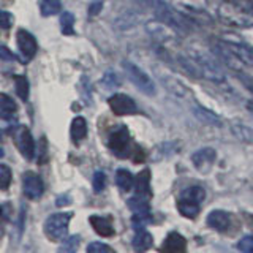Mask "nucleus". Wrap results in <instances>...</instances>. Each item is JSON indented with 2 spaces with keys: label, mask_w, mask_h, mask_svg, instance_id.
Segmentation results:
<instances>
[{
  "label": "nucleus",
  "mask_w": 253,
  "mask_h": 253,
  "mask_svg": "<svg viewBox=\"0 0 253 253\" xmlns=\"http://www.w3.org/2000/svg\"><path fill=\"white\" fill-rule=\"evenodd\" d=\"M14 22V18L10 11H5V10H0V29H10Z\"/></svg>",
  "instance_id": "473e14b6"
},
{
  "label": "nucleus",
  "mask_w": 253,
  "mask_h": 253,
  "mask_svg": "<svg viewBox=\"0 0 253 253\" xmlns=\"http://www.w3.org/2000/svg\"><path fill=\"white\" fill-rule=\"evenodd\" d=\"M70 134H71V139H73L75 142H79L87 136V122H85L84 117L78 116L73 119V122H71V128H70Z\"/></svg>",
  "instance_id": "a211bd4d"
},
{
  "label": "nucleus",
  "mask_w": 253,
  "mask_h": 253,
  "mask_svg": "<svg viewBox=\"0 0 253 253\" xmlns=\"http://www.w3.org/2000/svg\"><path fill=\"white\" fill-rule=\"evenodd\" d=\"M130 142H131V138H130L128 130H126L125 125H121L119 128H116L113 133L109 134L108 146H109V149L113 150V152L117 157L125 158V157H130L131 155Z\"/></svg>",
  "instance_id": "39448f33"
},
{
  "label": "nucleus",
  "mask_w": 253,
  "mask_h": 253,
  "mask_svg": "<svg viewBox=\"0 0 253 253\" xmlns=\"http://www.w3.org/2000/svg\"><path fill=\"white\" fill-rule=\"evenodd\" d=\"M134 190H136V195L142 196L149 200L152 196V190H150V171L149 169H142L136 177H134Z\"/></svg>",
  "instance_id": "4468645a"
},
{
  "label": "nucleus",
  "mask_w": 253,
  "mask_h": 253,
  "mask_svg": "<svg viewBox=\"0 0 253 253\" xmlns=\"http://www.w3.org/2000/svg\"><path fill=\"white\" fill-rule=\"evenodd\" d=\"M2 157H3V149L0 147V158H2Z\"/></svg>",
  "instance_id": "c9c22d12"
},
{
  "label": "nucleus",
  "mask_w": 253,
  "mask_h": 253,
  "mask_svg": "<svg viewBox=\"0 0 253 253\" xmlns=\"http://www.w3.org/2000/svg\"><path fill=\"white\" fill-rule=\"evenodd\" d=\"M147 32L152 35L157 42H160L163 44H169V43H176L177 42V35L176 32L172 30L171 26L165 22H147Z\"/></svg>",
  "instance_id": "9d476101"
},
{
  "label": "nucleus",
  "mask_w": 253,
  "mask_h": 253,
  "mask_svg": "<svg viewBox=\"0 0 253 253\" xmlns=\"http://www.w3.org/2000/svg\"><path fill=\"white\" fill-rule=\"evenodd\" d=\"M180 198H184V200H190V201H195V203H203V200L206 198V192L201 188V187H188L185 188L184 192H182Z\"/></svg>",
  "instance_id": "5701e85b"
},
{
  "label": "nucleus",
  "mask_w": 253,
  "mask_h": 253,
  "mask_svg": "<svg viewBox=\"0 0 253 253\" xmlns=\"http://www.w3.org/2000/svg\"><path fill=\"white\" fill-rule=\"evenodd\" d=\"M162 83L168 87V89L176 95V97H180V98H184L188 95V90H187V87L184 84H180L177 79H174V78H169L166 79V76H162Z\"/></svg>",
  "instance_id": "412c9836"
},
{
  "label": "nucleus",
  "mask_w": 253,
  "mask_h": 253,
  "mask_svg": "<svg viewBox=\"0 0 253 253\" xmlns=\"http://www.w3.org/2000/svg\"><path fill=\"white\" fill-rule=\"evenodd\" d=\"M0 59L5 62H14V60H18V55L13 54L6 46H0Z\"/></svg>",
  "instance_id": "72a5a7b5"
},
{
  "label": "nucleus",
  "mask_w": 253,
  "mask_h": 253,
  "mask_svg": "<svg viewBox=\"0 0 253 253\" xmlns=\"http://www.w3.org/2000/svg\"><path fill=\"white\" fill-rule=\"evenodd\" d=\"M16 42H18V49L24 60L29 62L35 57V54L38 52V43L29 30L19 29L18 34H16Z\"/></svg>",
  "instance_id": "0eeeda50"
},
{
  "label": "nucleus",
  "mask_w": 253,
  "mask_h": 253,
  "mask_svg": "<svg viewBox=\"0 0 253 253\" xmlns=\"http://www.w3.org/2000/svg\"><path fill=\"white\" fill-rule=\"evenodd\" d=\"M250 108H252V109H253V103H252V105H250Z\"/></svg>",
  "instance_id": "4c0bfd02"
},
{
  "label": "nucleus",
  "mask_w": 253,
  "mask_h": 253,
  "mask_svg": "<svg viewBox=\"0 0 253 253\" xmlns=\"http://www.w3.org/2000/svg\"><path fill=\"white\" fill-rule=\"evenodd\" d=\"M60 29L63 35H73L75 34V16L70 11H63L60 16Z\"/></svg>",
  "instance_id": "b1692460"
},
{
  "label": "nucleus",
  "mask_w": 253,
  "mask_h": 253,
  "mask_svg": "<svg viewBox=\"0 0 253 253\" xmlns=\"http://www.w3.org/2000/svg\"><path fill=\"white\" fill-rule=\"evenodd\" d=\"M13 138H14L16 146H18L22 157L27 158V160H32L35 155V141H34V136H32L30 130L24 125H18L13 131Z\"/></svg>",
  "instance_id": "423d86ee"
},
{
  "label": "nucleus",
  "mask_w": 253,
  "mask_h": 253,
  "mask_svg": "<svg viewBox=\"0 0 253 253\" xmlns=\"http://www.w3.org/2000/svg\"><path fill=\"white\" fill-rule=\"evenodd\" d=\"M73 217L71 212H59V213H52L46 218L43 229L44 234L49 241H62L65 237L67 231H68V225L70 220Z\"/></svg>",
  "instance_id": "f03ea898"
},
{
  "label": "nucleus",
  "mask_w": 253,
  "mask_h": 253,
  "mask_svg": "<svg viewBox=\"0 0 253 253\" xmlns=\"http://www.w3.org/2000/svg\"><path fill=\"white\" fill-rule=\"evenodd\" d=\"M124 70H125V73L128 75L130 81L136 85L142 93H146V95L155 93V84L146 71H142L139 67H136L131 62H124Z\"/></svg>",
  "instance_id": "20e7f679"
},
{
  "label": "nucleus",
  "mask_w": 253,
  "mask_h": 253,
  "mask_svg": "<svg viewBox=\"0 0 253 253\" xmlns=\"http://www.w3.org/2000/svg\"><path fill=\"white\" fill-rule=\"evenodd\" d=\"M147 3L150 5L155 16L162 22L168 24V26H171L174 29H180V30L188 29L184 16H182L180 13H177L176 10H172V8L168 3H165L163 0H147Z\"/></svg>",
  "instance_id": "7ed1b4c3"
},
{
  "label": "nucleus",
  "mask_w": 253,
  "mask_h": 253,
  "mask_svg": "<svg viewBox=\"0 0 253 253\" xmlns=\"http://www.w3.org/2000/svg\"><path fill=\"white\" fill-rule=\"evenodd\" d=\"M121 78H119L114 71H108V73L103 76V79H101V84L106 87V89H116V87H119L121 85Z\"/></svg>",
  "instance_id": "a878e982"
},
{
  "label": "nucleus",
  "mask_w": 253,
  "mask_h": 253,
  "mask_svg": "<svg viewBox=\"0 0 253 253\" xmlns=\"http://www.w3.org/2000/svg\"><path fill=\"white\" fill-rule=\"evenodd\" d=\"M92 185H93V190L95 193H101L103 190L106 187V176L103 171H97L93 174V179H92Z\"/></svg>",
  "instance_id": "c85d7f7f"
},
{
  "label": "nucleus",
  "mask_w": 253,
  "mask_h": 253,
  "mask_svg": "<svg viewBox=\"0 0 253 253\" xmlns=\"http://www.w3.org/2000/svg\"><path fill=\"white\" fill-rule=\"evenodd\" d=\"M0 213H2V209H0Z\"/></svg>",
  "instance_id": "58836bf2"
},
{
  "label": "nucleus",
  "mask_w": 253,
  "mask_h": 253,
  "mask_svg": "<svg viewBox=\"0 0 253 253\" xmlns=\"http://www.w3.org/2000/svg\"><path fill=\"white\" fill-rule=\"evenodd\" d=\"M14 84H16V92H18L19 98L26 101L29 98V81L26 76H16L14 78Z\"/></svg>",
  "instance_id": "393cba45"
},
{
  "label": "nucleus",
  "mask_w": 253,
  "mask_h": 253,
  "mask_svg": "<svg viewBox=\"0 0 253 253\" xmlns=\"http://www.w3.org/2000/svg\"><path fill=\"white\" fill-rule=\"evenodd\" d=\"M109 108L116 116H130L138 111V106L131 97L125 93H114L109 98Z\"/></svg>",
  "instance_id": "1a4fd4ad"
},
{
  "label": "nucleus",
  "mask_w": 253,
  "mask_h": 253,
  "mask_svg": "<svg viewBox=\"0 0 253 253\" xmlns=\"http://www.w3.org/2000/svg\"><path fill=\"white\" fill-rule=\"evenodd\" d=\"M0 139H2V131H0Z\"/></svg>",
  "instance_id": "e433bc0d"
},
{
  "label": "nucleus",
  "mask_w": 253,
  "mask_h": 253,
  "mask_svg": "<svg viewBox=\"0 0 253 253\" xmlns=\"http://www.w3.org/2000/svg\"><path fill=\"white\" fill-rule=\"evenodd\" d=\"M87 252L89 253H113L114 250L103 242H92V244L87 245Z\"/></svg>",
  "instance_id": "7c9ffc66"
},
{
  "label": "nucleus",
  "mask_w": 253,
  "mask_h": 253,
  "mask_svg": "<svg viewBox=\"0 0 253 253\" xmlns=\"http://www.w3.org/2000/svg\"><path fill=\"white\" fill-rule=\"evenodd\" d=\"M89 221H90V225L97 234H100L103 237L114 236V228H113V223H111V218L101 217V215H92L89 218Z\"/></svg>",
  "instance_id": "2eb2a0df"
},
{
  "label": "nucleus",
  "mask_w": 253,
  "mask_h": 253,
  "mask_svg": "<svg viewBox=\"0 0 253 253\" xmlns=\"http://www.w3.org/2000/svg\"><path fill=\"white\" fill-rule=\"evenodd\" d=\"M101 8H103V2H100V0H98V2H93L89 6V14L90 16H97L101 11Z\"/></svg>",
  "instance_id": "f704fd0d"
},
{
  "label": "nucleus",
  "mask_w": 253,
  "mask_h": 253,
  "mask_svg": "<svg viewBox=\"0 0 253 253\" xmlns=\"http://www.w3.org/2000/svg\"><path fill=\"white\" fill-rule=\"evenodd\" d=\"M152 245V236H150L144 228H134L133 237V249L136 252H146Z\"/></svg>",
  "instance_id": "f3484780"
},
{
  "label": "nucleus",
  "mask_w": 253,
  "mask_h": 253,
  "mask_svg": "<svg viewBox=\"0 0 253 253\" xmlns=\"http://www.w3.org/2000/svg\"><path fill=\"white\" fill-rule=\"evenodd\" d=\"M22 192L29 200H38L44 192L43 179L34 171H26L22 176Z\"/></svg>",
  "instance_id": "6e6552de"
},
{
  "label": "nucleus",
  "mask_w": 253,
  "mask_h": 253,
  "mask_svg": "<svg viewBox=\"0 0 253 253\" xmlns=\"http://www.w3.org/2000/svg\"><path fill=\"white\" fill-rule=\"evenodd\" d=\"M196 117H200L201 121L208 122V124H213V125H218L220 124V119L217 116H213L212 113H209V111H206L203 108H196Z\"/></svg>",
  "instance_id": "c756f323"
},
{
  "label": "nucleus",
  "mask_w": 253,
  "mask_h": 253,
  "mask_svg": "<svg viewBox=\"0 0 253 253\" xmlns=\"http://www.w3.org/2000/svg\"><path fill=\"white\" fill-rule=\"evenodd\" d=\"M188 59L193 65V71L196 78H208L211 81H217V83L225 81L223 70H221L220 63L212 54L201 51V49H192Z\"/></svg>",
  "instance_id": "f257e3e1"
},
{
  "label": "nucleus",
  "mask_w": 253,
  "mask_h": 253,
  "mask_svg": "<svg viewBox=\"0 0 253 253\" xmlns=\"http://www.w3.org/2000/svg\"><path fill=\"white\" fill-rule=\"evenodd\" d=\"M177 209L184 217L187 218H195L200 212V203H195V201H190V200H184L180 198L179 203H177Z\"/></svg>",
  "instance_id": "aec40b11"
},
{
  "label": "nucleus",
  "mask_w": 253,
  "mask_h": 253,
  "mask_svg": "<svg viewBox=\"0 0 253 253\" xmlns=\"http://www.w3.org/2000/svg\"><path fill=\"white\" fill-rule=\"evenodd\" d=\"M116 184L122 192H130L134 187V177L130 171L126 169H117L116 172Z\"/></svg>",
  "instance_id": "6ab92c4d"
},
{
  "label": "nucleus",
  "mask_w": 253,
  "mask_h": 253,
  "mask_svg": "<svg viewBox=\"0 0 253 253\" xmlns=\"http://www.w3.org/2000/svg\"><path fill=\"white\" fill-rule=\"evenodd\" d=\"M237 249L245 253H253V236H244L242 239L237 242Z\"/></svg>",
  "instance_id": "2f4dec72"
},
{
  "label": "nucleus",
  "mask_w": 253,
  "mask_h": 253,
  "mask_svg": "<svg viewBox=\"0 0 253 253\" xmlns=\"http://www.w3.org/2000/svg\"><path fill=\"white\" fill-rule=\"evenodd\" d=\"M18 106H16L14 100L6 93H0V119L3 121H11L14 117Z\"/></svg>",
  "instance_id": "dca6fc26"
},
{
  "label": "nucleus",
  "mask_w": 253,
  "mask_h": 253,
  "mask_svg": "<svg viewBox=\"0 0 253 253\" xmlns=\"http://www.w3.org/2000/svg\"><path fill=\"white\" fill-rule=\"evenodd\" d=\"M11 169L6 165H0V190H6L11 184Z\"/></svg>",
  "instance_id": "cd10ccee"
},
{
  "label": "nucleus",
  "mask_w": 253,
  "mask_h": 253,
  "mask_svg": "<svg viewBox=\"0 0 253 253\" xmlns=\"http://www.w3.org/2000/svg\"><path fill=\"white\" fill-rule=\"evenodd\" d=\"M40 11H42V16H44V18L59 14L62 11L60 0H42L40 2Z\"/></svg>",
  "instance_id": "4be33fe9"
},
{
  "label": "nucleus",
  "mask_w": 253,
  "mask_h": 253,
  "mask_svg": "<svg viewBox=\"0 0 253 253\" xmlns=\"http://www.w3.org/2000/svg\"><path fill=\"white\" fill-rule=\"evenodd\" d=\"M208 225L215 231L223 233L231 225V217L225 211H212L208 215Z\"/></svg>",
  "instance_id": "f8f14e48"
},
{
  "label": "nucleus",
  "mask_w": 253,
  "mask_h": 253,
  "mask_svg": "<svg viewBox=\"0 0 253 253\" xmlns=\"http://www.w3.org/2000/svg\"><path fill=\"white\" fill-rule=\"evenodd\" d=\"M79 242H81V237H79V236H76V234H75V236H70L68 239L63 241L62 247H60V252L73 253V252H76V250H78Z\"/></svg>",
  "instance_id": "bb28decb"
},
{
  "label": "nucleus",
  "mask_w": 253,
  "mask_h": 253,
  "mask_svg": "<svg viewBox=\"0 0 253 253\" xmlns=\"http://www.w3.org/2000/svg\"><path fill=\"white\" fill-rule=\"evenodd\" d=\"M215 150L211 149V147H206V149H200L192 155V163L195 168L200 171V172H209L213 162H215Z\"/></svg>",
  "instance_id": "9b49d317"
},
{
  "label": "nucleus",
  "mask_w": 253,
  "mask_h": 253,
  "mask_svg": "<svg viewBox=\"0 0 253 253\" xmlns=\"http://www.w3.org/2000/svg\"><path fill=\"white\" fill-rule=\"evenodd\" d=\"M185 249H187V241L179 233H169L165 244L162 245V252H168V253L185 252Z\"/></svg>",
  "instance_id": "ddd939ff"
}]
</instances>
